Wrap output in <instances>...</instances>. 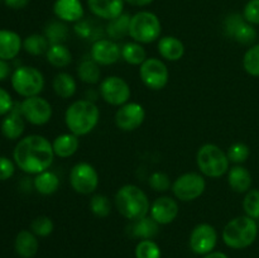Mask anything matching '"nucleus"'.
<instances>
[{
	"instance_id": "f257e3e1",
	"label": "nucleus",
	"mask_w": 259,
	"mask_h": 258,
	"mask_svg": "<svg viewBox=\"0 0 259 258\" xmlns=\"http://www.w3.org/2000/svg\"><path fill=\"white\" fill-rule=\"evenodd\" d=\"M52 142L39 134H30L20 139L13 151V159L19 169L28 175L47 171L53 163Z\"/></svg>"
},
{
	"instance_id": "f03ea898",
	"label": "nucleus",
	"mask_w": 259,
	"mask_h": 258,
	"mask_svg": "<svg viewBox=\"0 0 259 258\" xmlns=\"http://www.w3.org/2000/svg\"><path fill=\"white\" fill-rule=\"evenodd\" d=\"M100 120V110L93 100L81 99L68 105L65 113V124L70 133L77 137L88 136Z\"/></svg>"
},
{
	"instance_id": "7ed1b4c3",
	"label": "nucleus",
	"mask_w": 259,
	"mask_h": 258,
	"mask_svg": "<svg viewBox=\"0 0 259 258\" xmlns=\"http://www.w3.org/2000/svg\"><path fill=\"white\" fill-rule=\"evenodd\" d=\"M114 201L119 214L131 222L147 217L151 209V202L147 194L136 185L128 184L121 186L116 191Z\"/></svg>"
},
{
	"instance_id": "20e7f679",
	"label": "nucleus",
	"mask_w": 259,
	"mask_h": 258,
	"mask_svg": "<svg viewBox=\"0 0 259 258\" xmlns=\"http://www.w3.org/2000/svg\"><path fill=\"white\" fill-rule=\"evenodd\" d=\"M223 242L232 249H244L250 247L258 237V224L254 219L240 215L234 218L223 229Z\"/></svg>"
},
{
	"instance_id": "39448f33",
	"label": "nucleus",
	"mask_w": 259,
	"mask_h": 258,
	"mask_svg": "<svg viewBox=\"0 0 259 258\" xmlns=\"http://www.w3.org/2000/svg\"><path fill=\"white\" fill-rule=\"evenodd\" d=\"M196 163L200 174L210 179H219L227 175L230 168L227 152L212 143H206L200 147L196 153Z\"/></svg>"
},
{
	"instance_id": "423d86ee",
	"label": "nucleus",
	"mask_w": 259,
	"mask_h": 258,
	"mask_svg": "<svg viewBox=\"0 0 259 258\" xmlns=\"http://www.w3.org/2000/svg\"><path fill=\"white\" fill-rule=\"evenodd\" d=\"M162 33V24L159 18L154 13L138 12L131 18L129 35L134 42L148 45L159 39Z\"/></svg>"
},
{
	"instance_id": "0eeeda50",
	"label": "nucleus",
	"mask_w": 259,
	"mask_h": 258,
	"mask_svg": "<svg viewBox=\"0 0 259 258\" xmlns=\"http://www.w3.org/2000/svg\"><path fill=\"white\" fill-rule=\"evenodd\" d=\"M12 88L23 98L38 96L45 89V76L33 66H20L10 76Z\"/></svg>"
},
{
	"instance_id": "6e6552de",
	"label": "nucleus",
	"mask_w": 259,
	"mask_h": 258,
	"mask_svg": "<svg viewBox=\"0 0 259 258\" xmlns=\"http://www.w3.org/2000/svg\"><path fill=\"white\" fill-rule=\"evenodd\" d=\"M172 192L180 201L189 202L199 199L206 190L204 175L197 172H186L172 182Z\"/></svg>"
},
{
	"instance_id": "1a4fd4ad",
	"label": "nucleus",
	"mask_w": 259,
	"mask_h": 258,
	"mask_svg": "<svg viewBox=\"0 0 259 258\" xmlns=\"http://www.w3.org/2000/svg\"><path fill=\"white\" fill-rule=\"evenodd\" d=\"M99 174L93 164L78 162L70 171V185L73 191L81 195H90L98 190Z\"/></svg>"
},
{
	"instance_id": "9d476101",
	"label": "nucleus",
	"mask_w": 259,
	"mask_h": 258,
	"mask_svg": "<svg viewBox=\"0 0 259 258\" xmlns=\"http://www.w3.org/2000/svg\"><path fill=\"white\" fill-rule=\"evenodd\" d=\"M99 93L106 104L121 106L129 103L132 91L129 83L120 76H108L100 81Z\"/></svg>"
},
{
	"instance_id": "9b49d317",
	"label": "nucleus",
	"mask_w": 259,
	"mask_h": 258,
	"mask_svg": "<svg viewBox=\"0 0 259 258\" xmlns=\"http://www.w3.org/2000/svg\"><path fill=\"white\" fill-rule=\"evenodd\" d=\"M139 76L146 88L158 91L166 88L168 83L169 71L163 61L151 57L147 58L141 65Z\"/></svg>"
},
{
	"instance_id": "f8f14e48",
	"label": "nucleus",
	"mask_w": 259,
	"mask_h": 258,
	"mask_svg": "<svg viewBox=\"0 0 259 258\" xmlns=\"http://www.w3.org/2000/svg\"><path fill=\"white\" fill-rule=\"evenodd\" d=\"M23 118L32 125H45L51 120L53 114L52 105L42 96L25 98L19 104Z\"/></svg>"
},
{
	"instance_id": "ddd939ff",
	"label": "nucleus",
	"mask_w": 259,
	"mask_h": 258,
	"mask_svg": "<svg viewBox=\"0 0 259 258\" xmlns=\"http://www.w3.org/2000/svg\"><path fill=\"white\" fill-rule=\"evenodd\" d=\"M190 248L194 253L205 255L215 249L218 243L217 229L211 224L201 223L192 229L190 234Z\"/></svg>"
},
{
	"instance_id": "4468645a",
	"label": "nucleus",
	"mask_w": 259,
	"mask_h": 258,
	"mask_svg": "<svg viewBox=\"0 0 259 258\" xmlns=\"http://www.w3.org/2000/svg\"><path fill=\"white\" fill-rule=\"evenodd\" d=\"M115 125L123 132H134L146 120V110L139 103H126L115 113Z\"/></svg>"
},
{
	"instance_id": "2eb2a0df",
	"label": "nucleus",
	"mask_w": 259,
	"mask_h": 258,
	"mask_svg": "<svg viewBox=\"0 0 259 258\" xmlns=\"http://www.w3.org/2000/svg\"><path fill=\"white\" fill-rule=\"evenodd\" d=\"M225 33L242 45H252L257 38V30L240 14H232L227 18Z\"/></svg>"
},
{
	"instance_id": "dca6fc26",
	"label": "nucleus",
	"mask_w": 259,
	"mask_h": 258,
	"mask_svg": "<svg viewBox=\"0 0 259 258\" xmlns=\"http://www.w3.org/2000/svg\"><path fill=\"white\" fill-rule=\"evenodd\" d=\"M91 60L100 66H110L118 62L121 58V47H119L115 40L101 39L95 40L90 50Z\"/></svg>"
},
{
	"instance_id": "f3484780",
	"label": "nucleus",
	"mask_w": 259,
	"mask_h": 258,
	"mask_svg": "<svg viewBox=\"0 0 259 258\" xmlns=\"http://www.w3.org/2000/svg\"><path fill=\"white\" fill-rule=\"evenodd\" d=\"M179 204L174 197L161 196L157 197L151 204L149 217L158 223L159 225L171 224L179 215Z\"/></svg>"
},
{
	"instance_id": "a211bd4d",
	"label": "nucleus",
	"mask_w": 259,
	"mask_h": 258,
	"mask_svg": "<svg viewBox=\"0 0 259 258\" xmlns=\"http://www.w3.org/2000/svg\"><path fill=\"white\" fill-rule=\"evenodd\" d=\"M24 120L25 119L23 118L22 113H20L19 104H14V108L12 109L10 113H8L4 116L2 124H0L3 136L7 139H10V141L19 139L25 131Z\"/></svg>"
},
{
	"instance_id": "6ab92c4d",
	"label": "nucleus",
	"mask_w": 259,
	"mask_h": 258,
	"mask_svg": "<svg viewBox=\"0 0 259 258\" xmlns=\"http://www.w3.org/2000/svg\"><path fill=\"white\" fill-rule=\"evenodd\" d=\"M124 3V0H88V7L95 17L113 20L123 14Z\"/></svg>"
},
{
	"instance_id": "aec40b11",
	"label": "nucleus",
	"mask_w": 259,
	"mask_h": 258,
	"mask_svg": "<svg viewBox=\"0 0 259 258\" xmlns=\"http://www.w3.org/2000/svg\"><path fill=\"white\" fill-rule=\"evenodd\" d=\"M53 13L65 23H76L83 17V7L80 0H56Z\"/></svg>"
},
{
	"instance_id": "412c9836",
	"label": "nucleus",
	"mask_w": 259,
	"mask_h": 258,
	"mask_svg": "<svg viewBox=\"0 0 259 258\" xmlns=\"http://www.w3.org/2000/svg\"><path fill=\"white\" fill-rule=\"evenodd\" d=\"M23 48V40L14 30L0 29V58L5 61L14 60Z\"/></svg>"
},
{
	"instance_id": "4be33fe9",
	"label": "nucleus",
	"mask_w": 259,
	"mask_h": 258,
	"mask_svg": "<svg viewBox=\"0 0 259 258\" xmlns=\"http://www.w3.org/2000/svg\"><path fill=\"white\" fill-rule=\"evenodd\" d=\"M14 249L20 258H33L39 249L38 237L32 230H20L14 240Z\"/></svg>"
},
{
	"instance_id": "5701e85b",
	"label": "nucleus",
	"mask_w": 259,
	"mask_h": 258,
	"mask_svg": "<svg viewBox=\"0 0 259 258\" xmlns=\"http://www.w3.org/2000/svg\"><path fill=\"white\" fill-rule=\"evenodd\" d=\"M228 184L233 191L238 194H247L252 187V175L249 169L243 167L242 164H235L228 171Z\"/></svg>"
},
{
	"instance_id": "b1692460",
	"label": "nucleus",
	"mask_w": 259,
	"mask_h": 258,
	"mask_svg": "<svg viewBox=\"0 0 259 258\" xmlns=\"http://www.w3.org/2000/svg\"><path fill=\"white\" fill-rule=\"evenodd\" d=\"M158 53L162 58L171 62L180 61L185 55V45L181 39L174 35H166L158 39Z\"/></svg>"
},
{
	"instance_id": "393cba45",
	"label": "nucleus",
	"mask_w": 259,
	"mask_h": 258,
	"mask_svg": "<svg viewBox=\"0 0 259 258\" xmlns=\"http://www.w3.org/2000/svg\"><path fill=\"white\" fill-rule=\"evenodd\" d=\"M80 137L72 133H63L56 137L52 142L53 152L56 157L70 158L80 148Z\"/></svg>"
},
{
	"instance_id": "a878e982",
	"label": "nucleus",
	"mask_w": 259,
	"mask_h": 258,
	"mask_svg": "<svg viewBox=\"0 0 259 258\" xmlns=\"http://www.w3.org/2000/svg\"><path fill=\"white\" fill-rule=\"evenodd\" d=\"M53 91L61 99L72 98L77 90V82L75 77L67 72H60L55 76L52 81Z\"/></svg>"
},
{
	"instance_id": "bb28decb",
	"label": "nucleus",
	"mask_w": 259,
	"mask_h": 258,
	"mask_svg": "<svg viewBox=\"0 0 259 258\" xmlns=\"http://www.w3.org/2000/svg\"><path fill=\"white\" fill-rule=\"evenodd\" d=\"M33 186L40 195L48 196V195L55 194L60 189V179L55 172L47 169V171L35 175L33 180Z\"/></svg>"
},
{
	"instance_id": "cd10ccee",
	"label": "nucleus",
	"mask_w": 259,
	"mask_h": 258,
	"mask_svg": "<svg viewBox=\"0 0 259 258\" xmlns=\"http://www.w3.org/2000/svg\"><path fill=\"white\" fill-rule=\"evenodd\" d=\"M48 63L56 68H65L72 62V53L65 43L51 45L46 53Z\"/></svg>"
},
{
	"instance_id": "c85d7f7f",
	"label": "nucleus",
	"mask_w": 259,
	"mask_h": 258,
	"mask_svg": "<svg viewBox=\"0 0 259 258\" xmlns=\"http://www.w3.org/2000/svg\"><path fill=\"white\" fill-rule=\"evenodd\" d=\"M159 232V224L154 222L151 217H144L142 219L133 222L131 228V233L134 238L138 239H153Z\"/></svg>"
},
{
	"instance_id": "c756f323",
	"label": "nucleus",
	"mask_w": 259,
	"mask_h": 258,
	"mask_svg": "<svg viewBox=\"0 0 259 258\" xmlns=\"http://www.w3.org/2000/svg\"><path fill=\"white\" fill-rule=\"evenodd\" d=\"M131 18V15L123 13L120 17L109 20V24L106 25V34L109 35V39L119 40L123 39L125 35H129Z\"/></svg>"
},
{
	"instance_id": "7c9ffc66",
	"label": "nucleus",
	"mask_w": 259,
	"mask_h": 258,
	"mask_svg": "<svg viewBox=\"0 0 259 258\" xmlns=\"http://www.w3.org/2000/svg\"><path fill=\"white\" fill-rule=\"evenodd\" d=\"M77 76L82 82L89 83V85H95V83L100 82V65H98L94 60L81 61L80 65L77 66Z\"/></svg>"
},
{
	"instance_id": "2f4dec72",
	"label": "nucleus",
	"mask_w": 259,
	"mask_h": 258,
	"mask_svg": "<svg viewBox=\"0 0 259 258\" xmlns=\"http://www.w3.org/2000/svg\"><path fill=\"white\" fill-rule=\"evenodd\" d=\"M121 58L132 66H141L147 60V52L138 42H128L121 47Z\"/></svg>"
},
{
	"instance_id": "473e14b6",
	"label": "nucleus",
	"mask_w": 259,
	"mask_h": 258,
	"mask_svg": "<svg viewBox=\"0 0 259 258\" xmlns=\"http://www.w3.org/2000/svg\"><path fill=\"white\" fill-rule=\"evenodd\" d=\"M50 46L51 45L47 38H46V35L38 34V33L28 35L23 40V48H24L25 52L32 56L46 55Z\"/></svg>"
},
{
	"instance_id": "72a5a7b5",
	"label": "nucleus",
	"mask_w": 259,
	"mask_h": 258,
	"mask_svg": "<svg viewBox=\"0 0 259 258\" xmlns=\"http://www.w3.org/2000/svg\"><path fill=\"white\" fill-rule=\"evenodd\" d=\"M45 35L50 45L65 43L68 38V28L63 22H52L46 27Z\"/></svg>"
},
{
	"instance_id": "f704fd0d",
	"label": "nucleus",
	"mask_w": 259,
	"mask_h": 258,
	"mask_svg": "<svg viewBox=\"0 0 259 258\" xmlns=\"http://www.w3.org/2000/svg\"><path fill=\"white\" fill-rule=\"evenodd\" d=\"M90 211L98 218H106L111 212V202L108 196L103 194H95L90 199Z\"/></svg>"
},
{
	"instance_id": "c9c22d12",
	"label": "nucleus",
	"mask_w": 259,
	"mask_h": 258,
	"mask_svg": "<svg viewBox=\"0 0 259 258\" xmlns=\"http://www.w3.org/2000/svg\"><path fill=\"white\" fill-rule=\"evenodd\" d=\"M136 258H161L162 252L159 245L153 239L139 240L134 250Z\"/></svg>"
},
{
	"instance_id": "e433bc0d",
	"label": "nucleus",
	"mask_w": 259,
	"mask_h": 258,
	"mask_svg": "<svg viewBox=\"0 0 259 258\" xmlns=\"http://www.w3.org/2000/svg\"><path fill=\"white\" fill-rule=\"evenodd\" d=\"M243 67L245 72L254 77H259V43L248 48L243 57Z\"/></svg>"
},
{
	"instance_id": "4c0bfd02",
	"label": "nucleus",
	"mask_w": 259,
	"mask_h": 258,
	"mask_svg": "<svg viewBox=\"0 0 259 258\" xmlns=\"http://www.w3.org/2000/svg\"><path fill=\"white\" fill-rule=\"evenodd\" d=\"M243 210L252 219H259V190L252 189L245 194L243 200Z\"/></svg>"
},
{
	"instance_id": "58836bf2",
	"label": "nucleus",
	"mask_w": 259,
	"mask_h": 258,
	"mask_svg": "<svg viewBox=\"0 0 259 258\" xmlns=\"http://www.w3.org/2000/svg\"><path fill=\"white\" fill-rule=\"evenodd\" d=\"M55 229V224H53L52 219L46 215H40L37 217L32 223H30V230L34 233L37 237L46 238L51 235Z\"/></svg>"
},
{
	"instance_id": "ea45409f",
	"label": "nucleus",
	"mask_w": 259,
	"mask_h": 258,
	"mask_svg": "<svg viewBox=\"0 0 259 258\" xmlns=\"http://www.w3.org/2000/svg\"><path fill=\"white\" fill-rule=\"evenodd\" d=\"M249 147L245 143H242V142H237V143L232 144L227 151V156L228 158H229V161L235 164L244 163V162L249 158Z\"/></svg>"
},
{
	"instance_id": "a19ab883",
	"label": "nucleus",
	"mask_w": 259,
	"mask_h": 258,
	"mask_svg": "<svg viewBox=\"0 0 259 258\" xmlns=\"http://www.w3.org/2000/svg\"><path fill=\"white\" fill-rule=\"evenodd\" d=\"M148 184L154 191L157 192H166L172 187L171 180H169L168 175L164 174L162 171H156L149 176Z\"/></svg>"
},
{
	"instance_id": "79ce46f5",
	"label": "nucleus",
	"mask_w": 259,
	"mask_h": 258,
	"mask_svg": "<svg viewBox=\"0 0 259 258\" xmlns=\"http://www.w3.org/2000/svg\"><path fill=\"white\" fill-rule=\"evenodd\" d=\"M243 17L249 24H259V0H249L243 10Z\"/></svg>"
},
{
	"instance_id": "37998d69",
	"label": "nucleus",
	"mask_w": 259,
	"mask_h": 258,
	"mask_svg": "<svg viewBox=\"0 0 259 258\" xmlns=\"http://www.w3.org/2000/svg\"><path fill=\"white\" fill-rule=\"evenodd\" d=\"M15 162L4 156H0V181L12 179L15 172Z\"/></svg>"
},
{
	"instance_id": "c03bdc74",
	"label": "nucleus",
	"mask_w": 259,
	"mask_h": 258,
	"mask_svg": "<svg viewBox=\"0 0 259 258\" xmlns=\"http://www.w3.org/2000/svg\"><path fill=\"white\" fill-rule=\"evenodd\" d=\"M14 101L12 95L5 89L0 88V116H5L14 108Z\"/></svg>"
},
{
	"instance_id": "a18cd8bd",
	"label": "nucleus",
	"mask_w": 259,
	"mask_h": 258,
	"mask_svg": "<svg viewBox=\"0 0 259 258\" xmlns=\"http://www.w3.org/2000/svg\"><path fill=\"white\" fill-rule=\"evenodd\" d=\"M9 76H12V70H10L9 62L0 58V81L7 80Z\"/></svg>"
},
{
	"instance_id": "49530a36",
	"label": "nucleus",
	"mask_w": 259,
	"mask_h": 258,
	"mask_svg": "<svg viewBox=\"0 0 259 258\" xmlns=\"http://www.w3.org/2000/svg\"><path fill=\"white\" fill-rule=\"evenodd\" d=\"M4 3L8 8H10V9L19 10L27 7V5L29 4V0H4Z\"/></svg>"
},
{
	"instance_id": "de8ad7c7",
	"label": "nucleus",
	"mask_w": 259,
	"mask_h": 258,
	"mask_svg": "<svg viewBox=\"0 0 259 258\" xmlns=\"http://www.w3.org/2000/svg\"><path fill=\"white\" fill-rule=\"evenodd\" d=\"M124 2L133 5V7H147V5L152 4L154 0H124Z\"/></svg>"
},
{
	"instance_id": "09e8293b",
	"label": "nucleus",
	"mask_w": 259,
	"mask_h": 258,
	"mask_svg": "<svg viewBox=\"0 0 259 258\" xmlns=\"http://www.w3.org/2000/svg\"><path fill=\"white\" fill-rule=\"evenodd\" d=\"M202 258H229V257L223 252H214V250H212L211 253H207V254H205Z\"/></svg>"
}]
</instances>
